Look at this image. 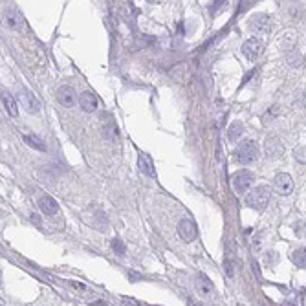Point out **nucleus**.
<instances>
[{
  "mask_svg": "<svg viewBox=\"0 0 306 306\" xmlns=\"http://www.w3.org/2000/svg\"><path fill=\"white\" fill-rule=\"evenodd\" d=\"M79 105H81V108L84 110V112H96L97 106H99V99H97L96 96H94L92 92H83L81 96H79Z\"/></svg>",
  "mask_w": 306,
  "mask_h": 306,
  "instance_id": "obj_11",
  "label": "nucleus"
},
{
  "mask_svg": "<svg viewBox=\"0 0 306 306\" xmlns=\"http://www.w3.org/2000/svg\"><path fill=\"white\" fill-rule=\"evenodd\" d=\"M304 147H297L295 149V158H297V162H301V163H304L306 162V154H304Z\"/></svg>",
  "mask_w": 306,
  "mask_h": 306,
  "instance_id": "obj_22",
  "label": "nucleus"
},
{
  "mask_svg": "<svg viewBox=\"0 0 306 306\" xmlns=\"http://www.w3.org/2000/svg\"><path fill=\"white\" fill-rule=\"evenodd\" d=\"M105 134L108 136V138H114V136H116V125H114V119H108V121H106Z\"/></svg>",
  "mask_w": 306,
  "mask_h": 306,
  "instance_id": "obj_21",
  "label": "nucleus"
},
{
  "mask_svg": "<svg viewBox=\"0 0 306 306\" xmlns=\"http://www.w3.org/2000/svg\"><path fill=\"white\" fill-rule=\"evenodd\" d=\"M253 182H255V174L251 171H246V169L233 174V187H235V191L238 194L248 192V189L253 185Z\"/></svg>",
  "mask_w": 306,
  "mask_h": 306,
  "instance_id": "obj_3",
  "label": "nucleus"
},
{
  "mask_svg": "<svg viewBox=\"0 0 306 306\" xmlns=\"http://www.w3.org/2000/svg\"><path fill=\"white\" fill-rule=\"evenodd\" d=\"M242 53H244L249 61H255L263 53V42L258 39H248L244 42V46H242Z\"/></svg>",
  "mask_w": 306,
  "mask_h": 306,
  "instance_id": "obj_8",
  "label": "nucleus"
},
{
  "mask_svg": "<svg viewBox=\"0 0 306 306\" xmlns=\"http://www.w3.org/2000/svg\"><path fill=\"white\" fill-rule=\"evenodd\" d=\"M249 26H251V30L255 31H266L268 28H270V18L266 17V15H255L253 18H251V22H249Z\"/></svg>",
  "mask_w": 306,
  "mask_h": 306,
  "instance_id": "obj_15",
  "label": "nucleus"
},
{
  "mask_svg": "<svg viewBox=\"0 0 306 306\" xmlns=\"http://www.w3.org/2000/svg\"><path fill=\"white\" fill-rule=\"evenodd\" d=\"M178 235L182 236L185 242H192L198 235L196 224L192 222L191 218H182L178 222Z\"/></svg>",
  "mask_w": 306,
  "mask_h": 306,
  "instance_id": "obj_7",
  "label": "nucleus"
},
{
  "mask_svg": "<svg viewBox=\"0 0 306 306\" xmlns=\"http://www.w3.org/2000/svg\"><path fill=\"white\" fill-rule=\"evenodd\" d=\"M194 286H196V292H198V295H200L202 299L211 301V299L216 297V290H214L213 282H211V280L207 279L204 273H200V275L196 277V282H194Z\"/></svg>",
  "mask_w": 306,
  "mask_h": 306,
  "instance_id": "obj_4",
  "label": "nucleus"
},
{
  "mask_svg": "<svg viewBox=\"0 0 306 306\" xmlns=\"http://www.w3.org/2000/svg\"><path fill=\"white\" fill-rule=\"evenodd\" d=\"M39 207H40V211H42L44 214H48V216H52V214H55L59 211V204L53 200L52 196H40Z\"/></svg>",
  "mask_w": 306,
  "mask_h": 306,
  "instance_id": "obj_13",
  "label": "nucleus"
},
{
  "mask_svg": "<svg viewBox=\"0 0 306 306\" xmlns=\"http://www.w3.org/2000/svg\"><path fill=\"white\" fill-rule=\"evenodd\" d=\"M273 187H275V191L279 192V194H282V196L292 194L293 192L292 176L286 174V172H279V174H275V178H273Z\"/></svg>",
  "mask_w": 306,
  "mask_h": 306,
  "instance_id": "obj_6",
  "label": "nucleus"
},
{
  "mask_svg": "<svg viewBox=\"0 0 306 306\" xmlns=\"http://www.w3.org/2000/svg\"><path fill=\"white\" fill-rule=\"evenodd\" d=\"M264 150L268 158H280L285 154V145L280 143L279 138H268L264 143Z\"/></svg>",
  "mask_w": 306,
  "mask_h": 306,
  "instance_id": "obj_9",
  "label": "nucleus"
},
{
  "mask_svg": "<svg viewBox=\"0 0 306 306\" xmlns=\"http://www.w3.org/2000/svg\"><path fill=\"white\" fill-rule=\"evenodd\" d=\"M57 99L62 106L66 108H70V106L75 105V101H77V96H75V90L72 86H61L57 92Z\"/></svg>",
  "mask_w": 306,
  "mask_h": 306,
  "instance_id": "obj_10",
  "label": "nucleus"
},
{
  "mask_svg": "<svg viewBox=\"0 0 306 306\" xmlns=\"http://www.w3.org/2000/svg\"><path fill=\"white\" fill-rule=\"evenodd\" d=\"M138 167H140L141 174L149 176V178H156V169H154V163L152 160H150V156L140 154V158H138Z\"/></svg>",
  "mask_w": 306,
  "mask_h": 306,
  "instance_id": "obj_12",
  "label": "nucleus"
},
{
  "mask_svg": "<svg viewBox=\"0 0 306 306\" xmlns=\"http://www.w3.org/2000/svg\"><path fill=\"white\" fill-rule=\"evenodd\" d=\"M112 251H114L116 255H119V257H123V255L127 253V248H125V244H123L119 238H112Z\"/></svg>",
  "mask_w": 306,
  "mask_h": 306,
  "instance_id": "obj_20",
  "label": "nucleus"
},
{
  "mask_svg": "<svg viewBox=\"0 0 306 306\" xmlns=\"http://www.w3.org/2000/svg\"><path fill=\"white\" fill-rule=\"evenodd\" d=\"M31 220H33V222H35L37 226H39V224H40V218H39V216H37V214H31Z\"/></svg>",
  "mask_w": 306,
  "mask_h": 306,
  "instance_id": "obj_23",
  "label": "nucleus"
},
{
  "mask_svg": "<svg viewBox=\"0 0 306 306\" xmlns=\"http://www.w3.org/2000/svg\"><path fill=\"white\" fill-rule=\"evenodd\" d=\"M18 103H20V105L24 106V110L30 112V114H37L40 110V101L37 99L35 94L30 92V90H20V92H18Z\"/></svg>",
  "mask_w": 306,
  "mask_h": 306,
  "instance_id": "obj_5",
  "label": "nucleus"
},
{
  "mask_svg": "<svg viewBox=\"0 0 306 306\" xmlns=\"http://www.w3.org/2000/svg\"><path fill=\"white\" fill-rule=\"evenodd\" d=\"M242 134H244V125H242L241 121H233L228 128V140L236 141Z\"/></svg>",
  "mask_w": 306,
  "mask_h": 306,
  "instance_id": "obj_18",
  "label": "nucleus"
},
{
  "mask_svg": "<svg viewBox=\"0 0 306 306\" xmlns=\"http://www.w3.org/2000/svg\"><path fill=\"white\" fill-rule=\"evenodd\" d=\"M258 158V145L251 140H244L238 147H236V160L242 165H248V163L255 162Z\"/></svg>",
  "mask_w": 306,
  "mask_h": 306,
  "instance_id": "obj_2",
  "label": "nucleus"
},
{
  "mask_svg": "<svg viewBox=\"0 0 306 306\" xmlns=\"http://www.w3.org/2000/svg\"><path fill=\"white\" fill-rule=\"evenodd\" d=\"M270 187L266 185H258L253 191H249V194L246 196V206L251 207L255 211H263L266 209V206L270 204Z\"/></svg>",
  "mask_w": 306,
  "mask_h": 306,
  "instance_id": "obj_1",
  "label": "nucleus"
},
{
  "mask_svg": "<svg viewBox=\"0 0 306 306\" xmlns=\"http://www.w3.org/2000/svg\"><path fill=\"white\" fill-rule=\"evenodd\" d=\"M293 263L297 268H304L306 266V255H304V248H299L295 253H293Z\"/></svg>",
  "mask_w": 306,
  "mask_h": 306,
  "instance_id": "obj_19",
  "label": "nucleus"
},
{
  "mask_svg": "<svg viewBox=\"0 0 306 306\" xmlns=\"http://www.w3.org/2000/svg\"><path fill=\"white\" fill-rule=\"evenodd\" d=\"M0 280H2V271H0Z\"/></svg>",
  "mask_w": 306,
  "mask_h": 306,
  "instance_id": "obj_25",
  "label": "nucleus"
},
{
  "mask_svg": "<svg viewBox=\"0 0 306 306\" xmlns=\"http://www.w3.org/2000/svg\"><path fill=\"white\" fill-rule=\"evenodd\" d=\"M2 103H4V108L11 118H17L18 116V105H17V99L9 92L2 94Z\"/></svg>",
  "mask_w": 306,
  "mask_h": 306,
  "instance_id": "obj_14",
  "label": "nucleus"
},
{
  "mask_svg": "<svg viewBox=\"0 0 306 306\" xmlns=\"http://www.w3.org/2000/svg\"><path fill=\"white\" fill-rule=\"evenodd\" d=\"M22 140L26 141L30 147H33V149L40 150V152H46V143L40 140L39 136H35V134H24V136H22Z\"/></svg>",
  "mask_w": 306,
  "mask_h": 306,
  "instance_id": "obj_17",
  "label": "nucleus"
},
{
  "mask_svg": "<svg viewBox=\"0 0 306 306\" xmlns=\"http://www.w3.org/2000/svg\"><path fill=\"white\" fill-rule=\"evenodd\" d=\"M4 26L9 28V30H17L18 24H20V18H18V15L15 13L13 9H6L4 11Z\"/></svg>",
  "mask_w": 306,
  "mask_h": 306,
  "instance_id": "obj_16",
  "label": "nucleus"
},
{
  "mask_svg": "<svg viewBox=\"0 0 306 306\" xmlns=\"http://www.w3.org/2000/svg\"><path fill=\"white\" fill-rule=\"evenodd\" d=\"M0 306H6V302H4V299L0 297Z\"/></svg>",
  "mask_w": 306,
  "mask_h": 306,
  "instance_id": "obj_24",
  "label": "nucleus"
}]
</instances>
